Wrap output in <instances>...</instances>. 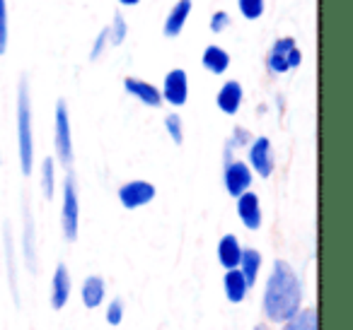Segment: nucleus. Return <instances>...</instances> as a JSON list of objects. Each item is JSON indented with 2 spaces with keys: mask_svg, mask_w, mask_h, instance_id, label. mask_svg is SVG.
Instances as JSON below:
<instances>
[{
  "mask_svg": "<svg viewBox=\"0 0 353 330\" xmlns=\"http://www.w3.org/2000/svg\"><path fill=\"white\" fill-rule=\"evenodd\" d=\"M300 301H303V289H300V280L290 263L274 261V270H271L264 289L266 318L274 323H285L300 311Z\"/></svg>",
  "mask_w": 353,
  "mask_h": 330,
  "instance_id": "obj_1",
  "label": "nucleus"
},
{
  "mask_svg": "<svg viewBox=\"0 0 353 330\" xmlns=\"http://www.w3.org/2000/svg\"><path fill=\"white\" fill-rule=\"evenodd\" d=\"M17 150H20V169L25 176L34 166V133H32V99L27 80H20L17 87Z\"/></svg>",
  "mask_w": 353,
  "mask_h": 330,
  "instance_id": "obj_2",
  "label": "nucleus"
},
{
  "mask_svg": "<svg viewBox=\"0 0 353 330\" xmlns=\"http://www.w3.org/2000/svg\"><path fill=\"white\" fill-rule=\"evenodd\" d=\"M78 227H80L78 188H75L73 176H68L63 181V205H61V229H63L65 241H75L78 239Z\"/></svg>",
  "mask_w": 353,
  "mask_h": 330,
  "instance_id": "obj_3",
  "label": "nucleus"
},
{
  "mask_svg": "<svg viewBox=\"0 0 353 330\" xmlns=\"http://www.w3.org/2000/svg\"><path fill=\"white\" fill-rule=\"evenodd\" d=\"M56 157L63 166L73 164V135H70V118L68 104L63 99L56 102V133H54Z\"/></svg>",
  "mask_w": 353,
  "mask_h": 330,
  "instance_id": "obj_4",
  "label": "nucleus"
},
{
  "mask_svg": "<svg viewBox=\"0 0 353 330\" xmlns=\"http://www.w3.org/2000/svg\"><path fill=\"white\" fill-rule=\"evenodd\" d=\"M162 102H167L170 107H184L189 99V78L187 70L174 68L165 75V82H162Z\"/></svg>",
  "mask_w": 353,
  "mask_h": 330,
  "instance_id": "obj_5",
  "label": "nucleus"
},
{
  "mask_svg": "<svg viewBox=\"0 0 353 330\" xmlns=\"http://www.w3.org/2000/svg\"><path fill=\"white\" fill-rule=\"evenodd\" d=\"M250 169L256 171V176L269 179L274 174V152H271V140L269 138H256L250 142Z\"/></svg>",
  "mask_w": 353,
  "mask_h": 330,
  "instance_id": "obj_6",
  "label": "nucleus"
},
{
  "mask_svg": "<svg viewBox=\"0 0 353 330\" xmlns=\"http://www.w3.org/2000/svg\"><path fill=\"white\" fill-rule=\"evenodd\" d=\"M155 198V186L150 181H128L119 188V200L126 210H136L152 203Z\"/></svg>",
  "mask_w": 353,
  "mask_h": 330,
  "instance_id": "obj_7",
  "label": "nucleus"
},
{
  "mask_svg": "<svg viewBox=\"0 0 353 330\" xmlns=\"http://www.w3.org/2000/svg\"><path fill=\"white\" fill-rule=\"evenodd\" d=\"M252 174L254 171L250 169L247 162H240V160H230L225 164V188L232 198L242 195L245 190H250L252 186Z\"/></svg>",
  "mask_w": 353,
  "mask_h": 330,
  "instance_id": "obj_8",
  "label": "nucleus"
},
{
  "mask_svg": "<svg viewBox=\"0 0 353 330\" xmlns=\"http://www.w3.org/2000/svg\"><path fill=\"white\" fill-rule=\"evenodd\" d=\"M295 39L293 36H281V39L274 41V46H271L269 56H266V68H269V73L274 75H283L288 73V58H290V51L295 49Z\"/></svg>",
  "mask_w": 353,
  "mask_h": 330,
  "instance_id": "obj_9",
  "label": "nucleus"
},
{
  "mask_svg": "<svg viewBox=\"0 0 353 330\" xmlns=\"http://www.w3.org/2000/svg\"><path fill=\"white\" fill-rule=\"evenodd\" d=\"M237 214H240L242 224H245L250 232H256L261 227V203L259 195L245 190L242 195H237Z\"/></svg>",
  "mask_w": 353,
  "mask_h": 330,
  "instance_id": "obj_10",
  "label": "nucleus"
},
{
  "mask_svg": "<svg viewBox=\"0 0 353 330\" xmlns=\"http://www.w3.org/2000/svg\"><path fill=\"white\" fill-rule=\"evenodd\" d=\"M192 0H176L174 6H172L170 15L165 17V25H162V32H165L167 39H174V36L182 34L189 15H192Z\"/></svg>",
  "mask_w": 353,
  "mask_h": 330,
  "instance_id": "obj_11",
  "label": "nucleus"
},
{
  "mask_svg": "<svg viewBox=\"0 0 353 330\" xmlns=\"http://www.w3.org/2000/svg\"><path fill=\"white\" fill-rule=\"evenodd\" d=\"M123 89L131 94L133 99H138L141 104L150 109H157L162 104V94L155 85L145 82V80H138V78H126L123 80Z\"/></svg>",
  "mask_w": 353,
  "mask_h": 330,
  "instance_id": "obj_12",
  "label": "nucleus"
},
{
  "mask_svg": "<svg viewBox=\"0 0 353 330\" xmlns=\"http://www.w3.org/2000/svg\"><path fill=\"white\" fill-rule=\"evenodd\" d=\"M242 99H245V89L237 80H228L221 89H218V97H216V104L223 113L228 116H235L242 107Z\"/></svg>",
  "mask_w": 353,
  "mask_h": 330,
  "instance_id": "obj_13",
  "label": "nucleus"
},
{
  "mask_svg": "<svg viewBox=\"0 0 353 330\" xmlns=\"http://www.w3.org/2000/svg\"><path fill=\"white\" fill-rule=\"evenodd\" d=\"M68 296H70V275H68V267L63 263L56 265L54 272V282H51V306L56 311H61L65 304H68Z\"/></svg>",
  "mask_w": 353,
  "mask_h": 330,
  "instance_id": "obj_14",
  "label": "nucleus"
},
{
  "mask_svg": "<svg viewBox=\"0 0 353 330\" xmlns=\"http://www.w3.org/2000/svg\"><path fill=\"white\" fill-rule=\"evenodd\" d=\"M242 258V246L237 241L235 234H225V236L218 241V263H221L225 270H232V267L240 265Z\"/></svg>",
  "mask_w": 353,
  "mask_h": 330,
  "instance_id": "obj_15",
  "label": "nucleus"
},
{
  "mask_svg": "<svg viewBox=\"0 0 353 330\" xmlns=\"http://www.w3.org/2000/svg\"><path fill=\"white\" fill-rule=\"evenodd\" d=\"M201 63H203V68H206L208 73L223 75L228 68H230V54H228L223 46L211 44V46H206V51H203Z\"/></svg>",
  "mask_w": 353,
  "mask_h": 330,
  "instance_id": "obj_16",
  "label": "nucleus"
},
{
  "mask_svg": "<svg viewBox=\"0 0 353 330\" xmlns=\"http://www.w3.org/2000/svg\"><path fill=\"white\" fill-rule=\"evenodd\" d=\"M22 253H25L27 267L34 272L37 270V236H34V219H32L27 205H25V232H22Z\"/></svg>",
  "mask_w": 353,
  "mask_h": 330,
  "instance_id": "obj_17",
  "label": "nucleus"
},
{
  "mask_svg": "<svg viewBox=\"0 0 353 330\" xmlns=\"http://www.w3.org/2000/svg\"><path fill=\"white\" fill-rule=\"evenodd\" d=\"M259 267H261V253L256 248H242V258H240V265L237 270L245 275L247 285H256V275H259Z\"/></svg>",
  "mask_w": 353,
  "mask_h": 330,
  "instance_id": "obj_18",
  "label": "nucleus"
},
{
  "mask_svg": "<svg viewBox=\"0 0 353 330\" xmlns=\"http://www.w3.org/2000/svg\"><path fill=\"white\" fill-rule=\"evenodd\" d=\"M104 292H107V287H104L102 277L90 275L88 280L83 282V304L88 306V309H97L104 301Z\"/></svg>",
  "mask_w": 353,
  "mask_h": 330,
  "instance_id": "obj_19",
  "label": "nucleus"
},
{
  "mask_svg": "<svg viewBox=\"0 0 353 330\" xmlns=\"http://www.w3.org/2000/svg\"><path fill=\"white\" fill-rule=\"evenodd\" d=\"M247 289H250V285H247L245 275H242L237 267H232V270L225 272V294L232 304H240V301L247 296Z\"/></svg>",
  "mask_w": 353,
  "mask_h": 330,
  "instance_id": "obj_20",
  "label": "nucleus"
},
{
  "mask_svg": "<svg viewBox=\"0 0 353 330\" xmlns=\"http://www.w3.org/2000/svg\"><path fill=\"white\" fill-rule=\"evenodd\" d=\"M283 330H317V311L314 309L298 311L293 318L285 320Z\"/></svg>",
  "mask_w": 353,
  "mask_h": 330,
  "instance_id": "obj_21",
  "label": "nucleus"
},
{
  "mask_svg": "<svg viewBox=\"0 0 353 330\" xmlns=\"http://www.w3.org/2000/svg\"><path fill=\"white\" fill-rule=\"evenodd\" d=\"M41 190H44V198L51 200L56 190V162L51 157H44L41 162Z\"/></svg>",
  "mask_w": 353,
  "mask_h": 330,
  "instance_id": "obj_22",
  "label": "nucleus"
},
{
  "mask_svg": "<svg viewBox=\"0 0 353 330\" xmlns=\"http://www.w3.org/2000/svg\"><path fill=\"white\" fill-rule=\"evenodd\" d=\"M107 32H109V44H112V46H119V44H123V41H126L128 25H126V20L121 17V12H117V15H114V20H112V25L107 27Z\"/></svg>",
  "mask_w": 353,
  "mask_h": 330,
  "instance_id": "obj_23",
  "label": "nucleus"
},
{
  "mask_svg": "<svg viewBox=\"0 0 353 330\" xmlns=\"http://www.w3.org/2000/svg\"><path fill=\"white\" fill-rule=\"evenodd\" d=\"M237 8H240V12H242V17H245V20L254 22V20H259V17L264 15L266 3H264V0H237Z\"/></svg>",
  "mask_w": 353,
  "mask_h": 330,
  "instance_id": "obj_24",
  "label": "nucleus"
},
{
  "mask_svg": "<svg viewBox=\"0 0 353 330\" xmlns=\"http://www.w3.org/2000/svg\"><path fill=\"white\" fill-rule=\"evenodd\" d=\"M165 128H167V133H170L172 142H174V145H182V142H184V126H182V118L176 116V113H170V116L165 118Z\"/></svg>",
  "mask_w": 353,
  "mask_h": 330,
  "instance_id": "obj_25",
  "label": "nucleus"
},
{
  "mask_svg": "<svg viewBox=\"0 0 353 330\" xmlns=\"http://www.w3.org/2000/svg\"><path fill=\"white\" fill-rule=\"evenodd\" d=\"M230 22H232V17H230V12H225V10H216L211 15V22H208V27H211V32L213 34H223V32L230 27Z\"/></svg>",
  "mask_w": 353,
  "mask_h": 330,
  "instance_id": "obj_26",
  "label": "nucleus"
},
{
  "mask_svg": "<svg viewBox=\"0 0 353 330\" xmlns=\"http://www.w3.org/2000/svg\"><path fill=\"white\" fill-rule=\"evenodd\" d=\"M8 51V3L0 0V56Z\"/></svg>",
  "mask_w": 353,
  "mask_h": 330,
  "instance_id": "obj_27",
  "label": "nucleus"
},
{
  "mask_svg": "<svg viewBox=\"0 0 353 330\" xmlns=\"http://www.w3.org/2000/svg\"><path fill=\"white\" fill-rule=\"evenodd\" d=\"M107 46H109V32H107V27H104V30L99 32L97 36H94L92 51H90V60H99V58H102V54L107 51Z\"/></svg>",
  "mask_w": 353,
  "mask_h": 330,
  "instance_id": "obj_28",
  "label": "nucleus"
},
{
  "mask_svg": "<svg viewBox=\"0 0 353 330\" xmlns=\"http://www.w3.org/2000/svg\"><path fill=\"white\" fill-rule=\"evenodd\" d=\"M121 318H123V304H121V299H114L112 304L107 306V323L119 325Z\"/></svg>",
  "mask_w": 353,
  "mask_h": 330,
  "instance_id": "obj_29",
  "label": "nucleus"
},
{
  "mask_svg": "<svg viewBox=\"0 0 353 330\" xmlns=\"http://www.w3.org/2000/svg\"><path fill=\"white\" fill-rule=\"evenodd\" d=\"M250 140H252V135L245 131V128H235V135H232V145L242 147V145H247Z\"/></svg>",
  "mask_w": 353,
  "mask_h": 330,
  "instance_id": "obj_30",
  "label": "nucleus"
},
{
  "mask_svg": "<svg viewBox=\"0 0 353 330\" xmlns=\"http://www.w3.org/2000/svg\"><path fill=\"white\" fill-rule=\"evenodd\" d=\"M300 63H303V51L295 46L293 51H290V58H288V68L293 70V68H300Z\"/></svg>",
  "mask_w": 353,
  "mask_h": 330,
  "instance_id": "obj_31",
  "label": "nucleus"
},
{
  "mask_svg": "<svg viewBox=\"0 0 353 330\" xmlns=\"http://www.w3.org/2000/svg\"><path fill=\"white\" fill-rule=\"evenodd\" d=\"M117 3H121L123 8H136L138 3H141V0H117Z\"/></svg>",
  "mask_w": 353,
  "mask_h": 330,
  "instance_id": "obj_32",
  "label": "nucleus"
},
{
  "mask_svg": "<svg viewBox=\"0 0 353 330\" xmlns=\"http://www.w3.org/2000/svg\"><path fill=\"white\" fill-rule=\"evenodd\" d=\"M254 330H269V328H266V325H256Z\"/></svg>",
  "mask_w": 353,
  "mask_h": 330,
  "instance_id": "obj_33",
  "label": "nucleus"
}]
</instances>
